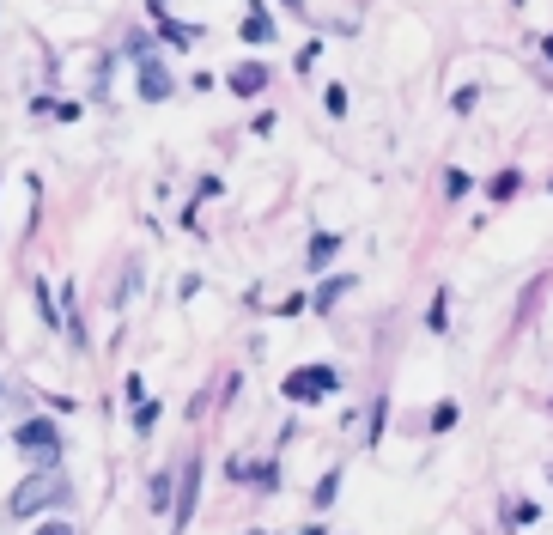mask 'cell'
Listing matches in <instances>:
<instances>
[{
  "mask_svg": "<svg viewBox=\"0 0 553 535\" xmlns=\"http://www.w3.org/2000/svg\"><path fill=\"white\" fill-rule=\"evenodd\" d=\"M55 499H61V481H55L49 469H37V475H25V481L7 493V517H19V523H25V517H43Z\"/></svg>",
  "mask_w": 553,
  "mask_h": 535,
  "instance_id": "cell-1",
  "label": "cell"
},
{
  "mask_svg": "<svg viewBox=\"0 0 553 535\" xmlns=\"http://www.w3.org/2000/svg\"><path fill=\"white\" fill-rule=\"evenodd\" d=\"M335 384H341L335 365H310V371H292L280 390H286V402H316V396H329Z\"/></svg>",
  "mask_w": 553,
  "mask_h": 535,
  "instance_id": "cell-2",
  "label": "cell"
},
{
  "mask_svg": "<svg viewBox=\"0 0 553 535\" xmlns=\"http://www.w3.org/2000/svg\"><path fill=\"white\" fill-rule=\"evenodd\" d=\"M13 438H19V450L31 456L37 469H49L55 456H61V438H55V426H49V420H25V426H19Z\"/></svg>",
  "mask_w": 553,
  "mask_h": 535,
  "instance_id": "cell-3",
  "label": "cell"
},
{
  "mask_svg": "<svg viewBox=\"0 0 553 535\" xmlns=\"http://www.w3.org/2000/svg\"><path fill=\"white\" fill-rule=\"evenodd\" d=\"M140 98L146 104H165L171 98V67L158 61V55H146V49H140Z\"/></svg>",
  "mask_w": 553,
  "mask_h": 535,
  "instance_id": "cell-4",
  "label": "cell"
},
{
  "mask_svg": "<svg viewBox=\"0 0 553 535\" xmlns=\"http://www.w3.org/2000/svg\"><path fill=\"white\" fill-rule=\"evenodd\" d=\"M225 86H231L237 98H256V92L268 86V67H262V61H244V67H231V80H225Z\"/></svg>",
  "mask_w": 553,
  "mask_h": 535,
  "instance_id": "cell-5",
  "label": "cell"
},
{
  "mask_svg": "<svg viewBox=\"0 0 553 535\" xmlns=\"http://www.w3.org/2000/svg\"><path fill=\"white\" fill-rule=\"evenodd\" d=\"M195 493H201V463H189V469H183V505H177V529L189 523V511H195Z\"/></svg>",
  "mask_w": 553,
  "mask_h": 535,
  "instance_id": "cell-6",
  "label": "cell"
},
{
  "mask_svg": "<svg viewBox=\"0 0 553 535\" xmlns=\"http://www.w3.org/2000/svg\"><path fill=\"white\" fill-rule=\"evenodd\" d=\"M244 37H250V43H268V37H274V25H268V7H250V19H244Z\"/></svg>",
  "mask_w": 553,
  "mask_h": 535,
  "instance_id": "cell-7",
  "label": "cell"
},
{
  "mask_svg": "<svg viewBox=\"0 0 553 535\" xmlns=\"http://www.w3.org/2000/svg\"><path fill=\"white\" fill-rule=\"evenodd\" d=\"M146 499H152V511H171V475H165V469H158V475H152V487H146Z\"/></svg>",
  "mask_w": 553,
  "mask_h": 535,
  "instance_id": "cell-8",
  "label": "cell"
},
{
  "mask_svg": "<svg viewBox=\"0 0 553 535\" xmlns=\"http://www.w3.org/2000/svg\"><path fill=\"white\" fill-rule=\"evenodd\" d=\"M335 250H341V238H329V232H323V238H316V244H310V268H323V262H329Z\"/></svg>",
  "mask_w": 553,
  "mask_h": 535,
  "instance_id": "cell-9",
  "label": "cell"
},
{
  "mask_svg": "<svg viewBox=\"0 0 553 535\" xmlns=\"http://www.w3.org/2000/svg\"><path fill=\"white\" fill-rule=\"evenodd\" d=\"M535 517H541V511H535V505H529V499H517V505H511V511H505V523H517V529H523V523H535Z\"/></svg>",
  "mask_w": 553,
  "mask_h": 535,
  "instance_id": "cell-10",
  "label": "cell"
},
{
  "mask_svg": "<svg viewBox=\"0 0 553 535\" xmlns=\"http://www.w3.org/2000/svg\"><path fill=\"white\" fill-rule=\"evenodd\" d=\"M347 286H353V280H329V286H323V292H316V311H329V304H335V298H341V292H347Z\"/></svg>",
  "mask_w": 553,
  "mask_h": 535,
  "instance_id": "cell-11",
  "label": "cell"
},
{
  "mask_svg": "<svg viewBox=\"0 0 553 535\" xmlns=\"http://www.w3.org/2000/svg\"><path fill=\"white\" fill-rule=\"evenodd\" d=\"M432 426H438V432L456 426V402H438V408H432Z\"/></svg>",
  "mask_w": 553,
  "mask_h": 535,
  "instance_id": "cell-12",
  "label": "cell"
},
{
  "mask_svg": "<svg viewBox=\"0 0 553 535\" xmlns=\"http://www.w3.org/2000/svg\"><path fill=\"white\" fill-rule=\"evenodd\" d=\"M335 493H341V475H323V487H316V505H329Z\"/></svg>",
  "mask_w": 553,
  "mask_h": 535,
  "instance_id": "cell-13",
  "label": "cell"
},
{
  "mask_svg": "<svg viewBox=\"0 0 553 535\" xmlns=\"http://www.w3.org/2000/svg\"><path fill=\"white\" fill-rule=\"evenodd\" d=\"M152 420H158V408H152V402H140V408H134V426H140V432H152Z\"/></svg>",
  "mask_w": 553,
  "mask_h": 535,
  "instance_id": "cell-14",
  "label": "cell"
},
{
  "mask_svg": "<svg viewBox=\"0 0 553 535\" xmlns=\"http://www.w3.org/2000/svg\"><path fill=\"white\" fill-rule=\"evenodd\" d=\"M37 535H73V529H67V523H43Z\"/></svg>",
  "mask_w": 553,
  "mask_h": 535,
  "instance_id": "cell-15",
  "label": "cell"
}]
</instances>
